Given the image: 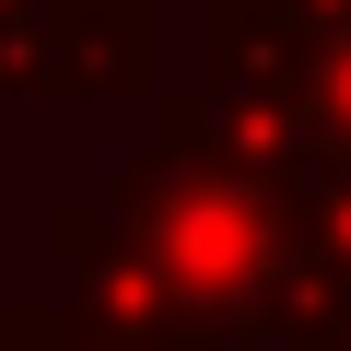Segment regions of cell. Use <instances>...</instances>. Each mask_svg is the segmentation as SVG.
I'll list each match as a JSON object with an SVG mask.
<instances>
[{
	"mask_svg": "<svg viewBox=\"0 0 351 351\" xmlns=\"http://www.w3.org/2000/svg\"><path fill=\"white\" fill-rule=\"evenodd\" d=\"M164 328L188 339V351H223V339H269L293 351L316 328V258L293 234V188H269V176L199 152L188 129H164L152 117V152L117 164V188H106Z\"/></svg>",
	"mask_w": 351,
	"mask_h": 351,
	"instance_id": "obj_1",
	"label": "cell"
},
{
	"mask_svg": "<svg viewBox=\"0 0 351 351\" xmlns=\"http://www.w3.org/2000/svg\"><path fill=\"white\" fill-rule=\"evenodd\" d=\"M0 94H152V0H24L0 24Z\"/></svg>",
	"mask_w": 351,
	"mask_h": 351,
	"instance_id": "obj_2",
	"label": "cell"
},
{
	"mask_svg": "<svg viewBox=\"0 0 351 351\" xmlns=\"http://www.w3.org/2000/svg\"><path fill=\"white\" fill-rule=\"evenodd\" d=\"M293 106H304V141L328 164H351V36H328V47L293 59Z\"/></svg>",
	"mask_w": 351,
	"mask_h": 351,
	"instance_id": "obj_3",
	"label": "cell"
},
{
	"mask_svg": "<svg viewBox=\"0 0 351 351\" xmlns=\"http://www.w3.org/2000/svg\"><path fill=\"white\" fill-rule=\"evenodd\" d=\"M0 351H188V339L94 328V316H71V304H12V316H0Z\"/></svg>",
	"mask_w": 351,
	"mask_h": 351,
	"instance_id": "obj_4",
	"label": "cell"
},
{
	"mask_svg": "<svg viewBox=\"0 0 351 351\" xmlns=\"http://www.w3.org/2000/svg\"><path fill=\"white\" fill-rule=\"evenodd\" d=\"M304 339H339V351H351V281H316V328H304ZM304 339H293V351H304Z\"/></svg>",
	"mask_w": 351,
	"mask_h": 351,
	"instance_id": "obj_5",
	"label": "cell"
},
{
	"mask_svg": "<svg viewBox=\"0 0 351 351\" xmlns=\"http://www.w3.org/2000/svg\"><path fill=\"white\" fill-rule=\"evenodd\" d=\"M12 12H24V0H0V24H12Z\"/></svg>",
	"mask_w": 351,
	"mask_h": 351,
	"instance_id": "obj_6",
	"label": "cell"
},
{
	"mask_svg": "<svg viewBox=\"0 0 351 351\" xmlns=\"http://www.w3.org/2000/svg\"><path fill=\"white\" fill-rule=\"evenodd\" d=\"M304 351H339V339H304Z\"/></svg>",
	"mask_w": 351,
	"mask_h": 351,
	"instance_id": "obj_7",
	"label": "cell"
}]
</instances>
